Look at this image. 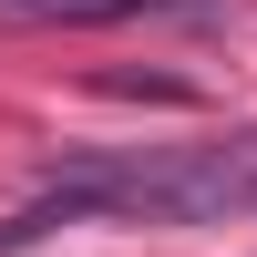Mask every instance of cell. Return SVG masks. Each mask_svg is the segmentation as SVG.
Here are the masks:
<instances>
[{
	"label": "cell",
	"mask_w": 257,
	"mask_h": 257,
	"mask_svg": "<svg viewBox=\"0 0 257 257\" xmlns=\"http://www.w3.org/2000/svg\"><path fill=\"white\" fill-rule=\"evenodd\" d=\"M11 21H72V31H93V21H206L216 0H0Z\"/></svg>",
	"instance_id": "2"
},
{
	"label": "cell",
	"mask_w": 257,
	"mask_h": 257,
	"mask_svg": "<svg viewBox=\"0 0 257 257\" xmlns=\"http://www.w3.org/2000/svg\"><path fill=\"white\" fill-rule=\"evenodd\" d=\"M93 216H103V226H216V216H257V134L62 165L31 206H11V216H0V257L62 237V226H93Z\"/></svg>",
	"instance_id": "1"
}]
</instances>
